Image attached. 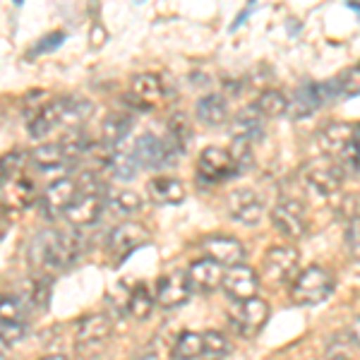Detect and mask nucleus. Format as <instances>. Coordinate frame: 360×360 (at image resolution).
Segmentation results:
<instances>
[{"instance_id":"obj_1","label":"nucleus","mask_w":360,"mask_h":360,"mask_svg":"<svg viewBox=\"0 0 360 360\" xmlns=\"http://www.w3.org/2000/svg\"><path fill=\"white\" fill-rule=\"evenodd\" d=\"M84 236L77 229H49L34 236L29 245V262L37 269H68L82 257Z\"/></svg>"},{"instance_id":"obj_2","label":"nucleus","mask_w":360,"mask_h":360,"mask_svg":"<svg viewBox=\"0 0 360 360\" xmlns=\"http://www.w3.org/2000/svg\"><path fill=\"white\" fill-rule=\"evenodd\" d=\"M334 291V274L319 264H312L295 274L291 286V300L295 305H317Z\"/></svg>"},{"instance_id":"obj_3","label":"nucleus","mask_w":360,"mask_h":360,"mask_svg":"<svg viewBox=\"0 0 360 360\" xmlns=\"http://www.w3.org/2000/svg\"><path fill=\"white\" fill-rule=\"evenodd\" d=\"M238 164L231 156L229 149L224 147H207L205 152L197 159V178L202 183L217 185V183H226L233 176H238Z\"/></svg>"},{"instance_id":"obj_4","label":"nucleus","mask_w":360,"mask_h":360,"mask_svg":"<svg viewBox=\"0 0 360 360\" xmlns=\"http://www.w3.org/2000/svg\"><path fill=\"white\" fill-rule=\"evenodd\" d=\"M180 149L173 147L171 142H164L152 132H144L142 137L135 142V149H132V156H135L139 168H164L176 164V156Z\"/></svg>"},{"instance_id":"obj_5","label":"nucleus","mask_w":360,"mask_h":360,"mask_svg":"<svg viewBox=\"0 0 360 360\" xmlns=\"http://www.w3.org/2000/svg\"><path fill=\"white\" fill-rule=\"evenodd\" d=\"M266 319H269V305L262 298H248L240 300L233 310H231V324L240 336H257L264 329Z\"/></svg>"},{"instance_id":"obj_6","label":"nucleus","mask_w":360,"mask_h":360,"mask_svg":"<svg viewBox=\"0 0 360 360\" xmlns=\"http://www.w3.org/2000/svg\"><path fill=\"white\" fill-rule=\"evenodd\" d=\"M303 180L310 190H315L322 197H332L334 193H339L341 183H344V173L336 161L329 159H315L303 168Z\"/></svg>"},{"instance_id":"obj_7","label":"nucleus","mask_w":360,"mask_h":360,"mask_svg":"<svg viewBox=\"0 0 360 360\" xmlns=\"http://www.w3.org/2000/svg\"><path fill=\"white\" fill-rule=\"evenodd\" d=\"M111 334H113L111 319L106 315H101V312H94V315H86L82 322H79L75 346H77V351L84 353V356H94V353H98V348H103V344L111 339Z\"/></svg>"},{"instance_id":"obj_8","label":"nucleus","mask_w":360,"mask_h":360,"mask_svg":"<svg viewBox=\"0 0 360 360\" xmlns=\"http://www.w3.org/2000/svg\"><path fill=\"white\" fill-rule=\"evenodd\" d=\"M298 262H300V255L295 248H288V245L269 248L262 259V274L269 278L271 283L291 281L295 276V271H298Z\"/></svg>"},{"instance_id":"obj_9","label":"nucleus","mask_w":360,"mask_h":360,"mask_svg":"<svg viewBox=\"0 0 360 360\" xmlns=\"http://www.w3.org/2000/svg\"><path fill=\"white\" fill-rule=\"evenodd\" d=\"M221 288L231 300H236V303L255 298L259 291V274L248 264H233L224 271Z\"/></svg>"},{"instance_id":"obj_10","label":"nucleus","mask_w":360,"mask_h":360,"mask_svg":"<svg viewBox=\"0 0 360 360\" xmlns=\"http://www.w3.org/2000/svg\"><path fill=\"white\" fill-rule=\"evenodd\" d=\"M271 224L278 233H283L286 238H293V240H300L307 233V221H305V212L303 205L298 200H278V205L271 212Z\"/></svg>"},{"instance_id":"obj_11","label":"nucleus","mask_w":360,"mask_h":360,"mask_svg":"<svg viewBox=\"0 0 360 360\" xmlns=\"http://www.w3.org/2000/svg\"><path fill=\"white\" fill-rule=\"evenodd\" d=\"M34 200H37V188L27 176L15 173L10 178H0V207L20 212V209L32 207Z\"/></svg>"},{"instance_id":"obj_12","label":"nucleus","mask_w":360,"mask_h":360,"mask_svg":"<svg viewBox=\"0 0 360 360\" xmlns=\"http://www.w3.org/2000/svg\"><path fill=\"white\" fill-rule=\"evenodd\" d=\"M229 214L231 219L243 226H257L262 221L264 202L250 188H238L229 195Z\"/></svg>"},{"instance_id":"obj_13","label":"nucleus","mask_w":360,"mask_h":360,"mask_svg":"<svg viewBox=\"0 0 360 360\" xmlns=\"http://www.w3.org/2000/svg\"><path fill=\"white\" fill-rule=\"evenodd\" d=\"M149 240V231L137 221H125L120 226H115L108 236V252L115 259H125L130 252H135L139 245Z\"/></svg>"},{"instance_id":"obj_14","label":"nucleus","mask_w":360,"mask_h":360,"mask_svg":"<svg viewBox=\"0 0 360 360\" xmlns=\"http://www.w3.org/2000/svg\"><path fill=\"white\" fill-rule=\"evenodd\" d=\"M200 250L205 252V257L214 259V262H219L221 266L240 264L243 257H245V248L233 236H207L200 243Z\"/></svg>"},{"instance_id":"obj_15","label":"nucleus","mask_w":360,"mask_h":360,"mask_svg":"<svg viewBox=\"0 0 360 360\" xmlns=\"http://www.w3.org/2000/svg\"><path fill=\"white\" fill-rule=\"evenodd\" d=\"M75 195H77V183L72 178H60L51 183L41 197V214L49 221L60 219L70 207V202L75 200Z\"/></svg>"},{"instance_id":"obj_16","label":"nucleus","mask_w":360,"mask_h":360,"mask_svg":"<svg viewBox=\"0 0 360 360\" xmlns=\"http://www.w3.org/2000/svg\"><path fill=\"white\" fill-rule=\"evenodd\" d=\"M103 212V197L98 195H84L77 193L75 200L70 202L63 219L72 226V229H84V226H94Z\"/></svg>"},{"instance_id":"obj_17","label":"nucleus","mask_w":360,"mask_h":360,"mask_svg":"<svg viewBox=\"0 0 360 360\" xmlns=\"http://www.w3.org/2000/svg\"><path fill=\"white\" fill-rule=\"evenodd\" d=\"M132 103L142 111H152L156 101L164 98V82H161L159 75L154 72H142L135 75L130 79V94H127Z\"/></svg>"},{"instance_id":"obj_18","label":"nucleus","mask_w":360,"mask_h":360,"mask_svg":"<svg viewBox=\"0 0 360 360\" xmlns=\"http://www.w3.org/2000/svg\"><path fill=\"white\" fill-rule=\"evenodd\" d=\"M319 147L327 154H341L351 142L358 139V125L346 123V120H329L317 132Z\"/></svg>"},{"instance_id":"obj_19","label":"nucleus","mask_w":360,"mask_h":360,"mask_svg":"<svg viewBox=\"0 0 360 360\" xmlns=\"http://www.w3.org/2000/svg\"><path fill=\"white\" fill-rule=\"evenodd\" d=\"M221 278H224V266L219 262H214V259L202 257L190 264V271H188L190 291L212 293L221 286Z\"/></svg>"},{"instance_id":"obj_20","label":"nucleus","mask_w":360,"mask_h":360,"mask_svg":"<svg viewBox=\"0 0 360 360\" xmlns=\"http://www.w3.org/2000/svg\"><path fill=\"white\" fill-rule=\"evenodd\" d=\"M190 283L188 274L183 271H171V274L161 276V281L156 283V300L161 307H178L190 298Z\"/></svg>"},{"instance_id":"obj_21","label":"nucleus","mask_w":360,"mask_h":360,"mask_svg":"<svg viewBox=\"0 0 360 360\" xmlns=\"http://www.w3.org/2000/svg\"><path fill=\"white\" fill-rule=\"evenodd\" d=\"M147 193L156 205H180L185 200V185L173 176H159L149 180Z\"/></svg>"},{"instance_id":"obj_22","label":"nucleus","mask_w":360,"mask_h":360,"mask_svg":"<svg viewBox=\"0 0 360 360\" xmlns=\"http://www.w3.org/2000/svg\"><path fill=\"white\" fill-rule=\"evenodd\" d=\"M94 103L89 98L65 96L60 98V127H79L91 118Z\"/></svg>"},{"instance_id":"obj_23","label":"nucleus","mask_w":360,"mask_h":360,"mask_svg":"<svg viewBox=\"0 0 360 360\" xmlns=\"http://www.w3.org/2000/svg\"><path fill=\"white\" fill-rule=\"evenodd\" d=\"M195 113H197V120L209 127L224 125L226 120H229V103H226V98L221 94H207L197 101Z\"/></svg>"},{"instance_id":"obj_24","label":"nucleus","mask_w":360,"mask_h":360,"mask_svg":"<svg viewBox=\"0 0 360 360\" xmlns=\"http://www.w3.org/2000/svg\"><path fill=\"white\" fill-rule=\"evenodd\" d=\"M56 127H60V98L49 101L39 108V113L34 115V120L29 123V135L41 139L49 132H53Z\"/></svg>"},{"instance_id":"obj_25","label":"nucleus","mask_w":360,"mask_h":360,"mask_svg":"<svg viewBox=\"0 0 360 360\" xmlns=\"http://www.w3.org/2000/svg\"><path fill=\"white\" fill-rule=\"evenodd\" d=\"M322 103V96H319L317 84H303L295 89L293 94V103H288V108L293 111L295 118H305V115H312Z\"/></svg>"},{"instance_id":"obj_26","label":"nucleus","mask_w":360,"mask_h":360,"mask_svg":"<svg viewBox=\"0 0 360 360\" xmlns=\"http://www.w3.org/2000/svg\"><path fill=\"white\" fill-rule=\"evenodd\" d=\"M32 161L37 164L39 168H44V171H51V168H58L63 164H70L65 149H63L60 139L58 142H46V144H39L37 149H34L32 154Z\"/></svg>"},{"instance_id":"obj_27","label":"nucleus","mask_w":360,"mask_h":360,"mask_svg":"<svg viewBox=\"0 0 360 360\" xmlns=\"http://www.w3.org/2000/svg\"><path fill=\"white\" fill-rule=\"evenodd\" d=\"M252 108L259 118H281V115H286L288 111V98L276 89H266L259 94Z\"/></svg>"},{"instance_id":"obj_28","label":"nucleus","mask_w":360,"mask_h":360,"mask_svg":"<svg viewBox=\"0 0 360 360\" xmlns=\"http://www.w3.org/2000/svg\"><path fill=\"white\" fill-rule=\"evenodd\" d=\"M132 130V118L123 113H111L106 120L101 123V139L103 144H120L123 139L130 135Z\"/></svg>"},{"instance_id":"obj_29","label":"nucleus","mask_w":360,"mask_h":360,"mask_svg":"<svg viewBox=\"0 0 360 360\" xmlns=\"http://www.w3.org/2000/svg\"><path fill=\"white\" fill-rule=\"evenodd\" d=\"M358 351V339L353 332H339L329 344L324 360H356Z\"/></svg>"},{"instance_id":"obj_30","label":"nucleus","mask_w":360,"mask_h":360,"mask_svg":"<svg viewBox=\"0 0 360 360\" xmlns=\"http://www.w3.org/2000/svg\"><path fill=\"white\" fill-rule=\"evenodd\" d=\"M173 358L176 360H202V334L185 332L178 336L173 346Z\"/></svg>"},{"instance_id":"obj_31","label":"nucleus","mask_w":360,"mask_h":360,"mask_svg":"<svg viewBox=\"0 0 360 360\" xmlns=\"http://www.w3.org/2000/svg\"><path fill=\"white\" fill-rule=\"evenodd\" d=\"M231 353V344L219 332H202V360H221Z\"/></svg>"},{"instance_id":"obj_32","label":"nucleus","mask_w":360,"mask_h":360,"mask_svg":"<svg viewBox=\"0 0 360 360\" xmlns=\"http://www.w3.org/2000/svg\"><path fill=\"white\" fill-rule=\"evenodd\" d=\"M190 137H193V123L188 120V115L185 113L171 115V120H168V142L183 152Z\"/></svg>"},{"instance_id":"obj_33","label":"nucleus","mask_w":360,"mask_h":360,"mask_svg":"<svg viewBox=\"0 0 360 360\" xmlns=\"http://www.w3.org/2000/svg\"><path fill=\"white\" fill-rule=\"evenodd\" d=\"M152 307H154V298L152 293L147 291V286H139L132 291L130 300H127V310H130V315L135 319H147L149 315H152Z\"/></svg>"},{"instance_id":"obj_34","label":"nucleus","mask_w":360,"mask_h":360,"mask_svg":"<svg viewBox=\"0 0 360 360\" xmlns=\"http://www.w3.org/2000/svg\"><path fill=\"white\" fill-rule=\"evenodd\" d=\"M22 322V305L13 295H0V327H13Z\"/></svg>"},{"instance_id":"obj_35","label":"nucleus","mask_w":360,"mask_h":360,"mask_svg":"<svg viewBox=\"0 0 360 360\" xmlns=\"http://www.w3.org/2000/svg\"><path fill=\"white\" fill-rule=\"evenodd\" d=\"M111 168H113V173L118 178H132L135 173L139 171V166H137V161H135V156L132 154H118V156H113L111 159Z\"/></svg>"},{"instance_id":"obj_36","label":"nucleus","mask_w":360,"mask_h":360,"mask_svg":"<svg viewBox=\"0 0 360 360\" xmlns=\"http://www.w3.org/2000/svg\"><path fill=\"white\" fill-rule=\"evenodd\" d=\"M358 84H360V70L358 68L346 70V72H341L339 77H336V86H339L341 96H356Z\"/></svg>"},{"instance_id":"obj_37","label":"nucleus","mask_w":360,"mask_h":360,"mask_svg":"<svg viewBox=\"0 0 360 360\" xmlns=\"http://www.w3.org/2000/svg\"><path fill=\"white\" fill-rule=\"evenodd\" d=\"M22 166H25V154L13 152L0 156V178H10L15 173H22Z\"/></svg>"},{"instance_id":"obj_38","label":"nucleus","mask_w":360,"mask_h":360,"mask_svg":"<svg viewBox=\"0 0 360 360\" xmlns=\"http://www.w3.org/2000/svg\"><path fill=\"white\" fill-rule=\"evenodd\" d=\"M115 207L125 214L139 212V209H142V197L137 193H132V190H123V193H118V197H115Z\"/></svg>"},{"instance_id":"obj_39","label":"nucleus","mask_w":360,"mask_h":360,"mask_svg":"<svg viewBox=\"0 0 360 360\" xmlns=\"http://www.w3.org/2000/svg\"><path fill=\"white\" fill-rule=\"evenodd\" d=\"M63 41H65V34H63V32H51L49 37L41 39V41L37 44V49H34L32 53H34V56L49 53V51H56L58 46H63Z\"/></svg>"},{"instance_id":"obj_40","label":"nucleus","mask_w":360,"mask_h":360,"mask_svg":"<svg viewBox=\"0 0 360 360\" xmlns=\"http://www.w3.org/2000/svg\"><path fill=\"white\" fill-rule=\"evenodd\" d=\"M341 217L344 219H358V195H346L341 202Z\"/></svg>"},{"instance_id":"obj_41","label":"nucleus","mask_w":360,"mask_h":360,"mask_svg":"<svg viewBox=\"0 0 360 360\" xmlns=\"http://www.w3.org/2000/svg\"><path fill=\"white\" fill-rule=\"evenodd\" d=\"M8 229H10V221H8V219L0 217V240H3L5 233H8Z\"/></svg>"},{"instance_id":"obj_42","label":"nucleus","mask_w":360,"mask_h":360,"mask_svg":"<svg viewBox=\"0 0 360 360\" xmlns=\"http://www.w3.org/2000/svg\"><path fill=\"white\" fill-rule=\"evenodd\" d=\"M8 346H10L8 341H5L3 336H0V360H3V358H5V353H8Z\"/></svg>"},{"instance_id":"obj_43","label":"nucleus","mask_w":360,"mask_h":360,"mask_svg":"<svg viewBox=\"0 0 360 360\" xmlns=\"http://www.w3.org/2000/svg\"><path fill=\"white\" fill-rule=\"evenodd\" d=\"M39 360H70V358L63 356V353H53V356H44V358H39Z\"/></svg>"}]
</instances>
